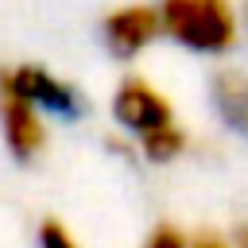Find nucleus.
Here are the masks:
<instances>
[{"instance_id": "7", "label": "nucleus", "mask_w": 248, "mask_h": 248, "mask_svg": "<svg viewBox=\"0 0 248 248\" xmlns=\"http://www.w3.org/2000/svg\"><path fill=\"white\" fill-rule=\"evenodd\" d=\"M140 147H143V155H147L151 163H170L174 155H182L186 132H182L178 124H167V128H155V132L140 136Z\"/></svg>"}, {"instance_id": "6", "label": "nucleus", "mask_w": 248, "mask_h": 248, "mask_svg": "<svg viewBox=\"0 0 248 248\" xmlns=\"http://www.w3.org/2000/svg\"><path fill=\"white\" fill-rule=\"evenodd\" d=\"M213 101L225 120L248 128V78L244 74H217L213 81Z\"/></svg>"}, {"instance_id": "10", "label": "nucleus", "mask_w": 248, "mask_h": 248, "mask_svg": "<svg viewBox=\"0 0 248 248\" xmlns=\"http://www.w3.org/2000/svg\"><path fill=\"white\" fill-rule=\"evenodd\" d=\"M190 248H229V244H225L221 236H209V232H205V236H198V240H194Z\"/></svg>"}, {"instance_id": "9", "label": "nucleus", "mask_w": 248, "mask_h": 248, "mask_svg": "<svg viewBox=\"0 0 248 248\" xmlns=\"http://www.w3.org/2000/svg\"><path fill=\"white\" fill-rule=\"evenodd\" d=\"M143 248H190L186 240H182V232L178 229H170V225H159L151 236H147V244Z\"/></svg>"}, {"instance_id": "4", "label": "nucleus", "mask_w": 248, "mask_h": 248, "mask_svg": "<svg viewBox=\"0 0 248 248\" xmlns=\"http://www.w3.org/2000/svg\"><path fill=\"white\" fill-rule=\"evenodd\" d=\"M0 78L23 93L35 108H46V112H58V116H74L81 112V97L54 74H46L43 66H16V70H0Z\"/></svg>"}, {"instance_id": "5", "label": "nucleus", "mask_w": 248, "mask_h": 248, "mask_svg": "<svg viewBox=\"0 0 248 248\" xmlns=\"http://www.w3.org/2000/svg\"><path fill=\"white\" fill-rule=\"evenodd\" d=\"M159 31H163V16L155 8H147V4L116 8L105 19V39H108V50L116 58H136L140 50H147L155 43Z\"/></svg>"}, {"instance_id": "2", "label": "nucleus", "mask_w": 248, "mask_h": 248, "mask_svg": "<svg viewBox=\"0 0 248 248\" xmlns=\"http://www.w3.org/2000/svg\"><path fill=\"white\" fill-rule=\"evenodd\" d=\"M112 112H116V120H120L128 132H136V136H147V132H155V128L174 124L170 101H167L155 85H147L143 78H124V81H120V89H116V97H112Z\"/></svg>"}, {"instance_id": "11", "label": "nucleus", "mask_w": 248, "mask_h": 248, "mask_svg": "<svg viewBox=\"0 0 248 248\" xmlns=\"http://www.w3.org/2000/svg\"><path fill=\"white\" fill-rule=\"evenodd\" d=\"M236 248H248V225H244V229L236 232Z\"/></svg>"}, {"instance_id": "1", "label": "nucleus", "mask_w": 248, "mask_h": 248, "mask_svg": "<svg viewBox=\"0 0 248 248\" xmlns=\"http://www.w3.org/2000/svg\"><path fill=\"white\" fill-rule=\"evenodd\" d=\"M163 31L198 54H225L236 39V16L229 0H163Z\"/></svg>"}, {"instance_id": "3", "label": "nucleus", "mask_w": 248, "mask_h": 248, "mask_svg": "<svg viewBox=\"0 0 248 248\" xmlns=\"http://www.w3.org/2000/svg\"><path fill=\"white\" fill-rule=\"evenodd\" d=\"M0 132H4V143L16 159H35L46 143L39 108L23 93H16L4 78H0Z\"/></svg>"}, {"instance_id": "8", "label": "nucleus", "mask_w": 248, "mask_h": 248, "mask_svg": "<svg viewBox=\"0 0 248 248\" xmlns=\"http://www.w3.org/2000/svg\"><path fill=\"white\" fill-rule=\"evenodd\" d=\"M39 248H81V244L70 236V229L62 221H43L39 225Z\"/></svg>"}]
</instances>
